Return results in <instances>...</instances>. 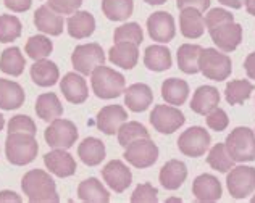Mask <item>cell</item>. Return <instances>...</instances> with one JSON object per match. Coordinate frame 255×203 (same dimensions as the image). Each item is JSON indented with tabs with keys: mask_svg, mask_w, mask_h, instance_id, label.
Wrapping results in <instances>:
<instances>
[{
	"mask_svg": "<svg viewBox=\"0 0 255 203\" xmlns=\"http://www.w3.org/2000/svg\"><path fill=\"white\" fill-rule=\"evenodd\" d=\"M252 92H254V84L249 83L247 79L231 81V83L226 84L225 99L230 105H241L246 100H249Z\"/></svg>",
	"mask_w": 255,
	"mask_h": 203,
	"instance_id": "e575fe53",
	"label": "cell"
},
{
	"mask_svg": "<svg viewBox=\"0 0 255 203\" xmlns=\"http://www.w3.org/2000/svg\"><path fill=\"white\" fill-rule=\"evenodd\" d=\"M113 40H115V44L117 42H131V44L140 45L144 40L142 28H140L137 23H126L115 29Z\"/></svg>",
	"mask_w": 255,
	"mask_h": 203,
	"instance_id": "60d3db41",
	"label": "cell"
},
{
	"mask_svg": "<svg viewBox=\"0 0 255 203\" xmlns=\"http://www.w3.org/2000/svg\"><path fill=\"white\" fill-rule=\"evenodd\" d=\"M71 63L78 73L89 76L97 66H102L105 63L104 49L96 42L78 45L71 55Z\"/></svg>",
	"mask_w": 255,
	"mask_h": 203,
	"instance_id": "ba28073f",
	"label": "cell"
},
{
	"mask_svg": "<svg viewBox=\"0 0 255 203\" xmlns=\"http://www.w3.org/2000/svg\"><path fill=\"white\" fill-rule=\"evenodd\" d=\"M202 53V47L197 44H183L178 49V66L186 74L199 73V58Z\"/></svg>",
	"mask_w": 255,
	"mask_h": 203,
	"instance_id": "d6a6232c",
	"label": "cell"
},
{
	"mask_svg": "<svg viewBox=\"0 0 255 203\" xmlns=\"http://www.w3.org/2000/svg\"><path fill=\"white\" fill-rule=\"evenodd\" d=\"M78 197L79 200L87 203H109L110 194L102 186V182L96 178H89L83 181L78 187Z\"/></svg>",
	"mask_w": 255,
	"mask_h": 203,
	"instance_id": "4dcf8cb0",
	"label": "cell"
},
{
	"mask_svg": "<svg viewBox=\"0 0 255 203\" xmlns=\"http://www.w3.org/2000/svg\"><path fill=\"white\" fill-rule=\"evenodd\" d=\"M225 21H234V16L231 15V11H228L225 8H212L205 16V26L207 29L213 28L220 23H225Z\"/></svg>",
	"mask_w": 255,
	"mask_h": 203,
	"instance_id": "bcb514c9",
	"label": "cell"
},
{
	"mask_svg": "<svg viewBox=\"0 0 255 203\" xmlns=\"http://www.w3.org/2000/svg\"><path fill=\"white\" fill-rule=\"evenodd\" d=\"M6 8H10L15 13H23L31 8V0H3Z\"/></svg>",
	"mask_w": 255,
	"mask_h": 203,
	"instance_id": "c3c4849f",
	"label": "cell"
},
{
	"mask_svg": "<svg viewBox=\"0 0 255 203\" xmlns=\"http://www.w3.org/2000/svg\"><path fill=\"white\" fill-rule=\"evenodd\" d=\"M221 5L225 6H231V8H243V5L246 3V0H218Z\"/></svg>",
	"mask_w": 255,
	"mask_h": 203,
	"instance_id": "816d5d0a",
	"label": "cell"
},
{
	"mask_svg": "<svg viewBox=\"0 0 255 203\" xmlns=\"http://www.w3.org/2000/svg\"><path fill=\"white\" fill-rule=\"evenodd\" d=\"M36 123L26 114H16L8 121V134L11 132H21V134H31L36 135Z\"/></svg>",
	"mask_w": 255,
	"mask_h": 203,
	"instance_id": "b9f144b4",
	"label": "cell"
},
{
	"mask_svg": "<svg viewBox=\"0 0 255 203\" xmlns=\"http://www.w3.org/2000/svg\"><path fill=\"white\" fill-rule=\"evenodd\" d=\"M29 73H31V79L34 81V84H37L39 87L55 86L60 79L58 66L47 58L36 60V63L31 66Z\"/></svg>",
	"mask_w": 255,
	"mask_h": 203,
	"instance_id": "d4e9b609",
	"label": "cell"
},
{
	"mask_svg": "<svg viewBox=\"0 0 255 203\" xmlns=\"http://www.w3.org/2000/svg\"><path fill=\"white\" fill-rule=\"evenodd\" d=\"M244 68H246L247 76L255 81V52H254V53H249V55H247L246 62H244Z\"/></svg>",
	"mask_w": 255,
	"mask_h": 203,
	"instance_id": "f907efd6",
	"label": "cell"
},
{
	"mask_svg": "<svg viewBox=\"0 0 255 203\" xmlns=\"http://www.w3.org/2000/svg\"><path fill=\"white\" fill-rule=\"evenodd\" d=\"M187 178V166L179 160H170L162 166L158 174L160 184L166 191H176L184 184Z\"/></svg>",
	"mask_w": 255,
	"mask_h": 203,
	"instance_id": "d6986e66",
	"label": "cell"
},
{
	"mask_svg": "<svg viewBox=\"0 0 255 203\" xmlns=\"http://www.w3.org/2000/svg\"><path fill=\"white\" fill-rule=\"evenodd\" d=\"M162 97L166 103L181 106L186 103L187 97H189V86L183 79L170 78L162 84Z\"/></svg>",
	"mask_w": 255,
	"mask_h": 203,
	"instance_id": "1f68e13d",
	"label": "cell"
},
{
	"mask_svg": "<svg viewBox=\"0 0 255 203\" xmlns=\"http://www.w3.org/2000/svg\"><path fill=\"white\" fill-rule=\"evenodd\" d=\"M218 105H220V92L213 86H200L194 92L191 100V110L197 114H202V116H207L215 108H218Z\"/></svg>",
	"mask_w": 255,
	"mask_h": 203,
	"instance_id": "ffe728a7",
	"label": "cell"
},
{
	"mask_svg": "<svg viewBox=\"0 0 255 203\" xmlns=\"http://www.w3.org/2000/svg\"><path fill=\"white\" fill-rule=\"evenodd\" d=\"M44 163L47 169L58 178H68L76 173V161L65 148H55V150L45 153Z\"/></svg>",
	"mask_w": 255,
	"mask_h": 203,
	"instance_id": "2e32d148",
	"label": "cell"
},
{
	"mask_svg": "<svg viewBox=\"0 0 255 203\" xmlns=\"http://www.w3.org/2000/svg\"><path fill=\"white\" fill-rule=\"evenodd\" d=\"M118 142L122 147H128L131 142L137 139H149L150 134L147 131V127L144 124L137 123V121H128V123L122 124V127L118 129Z\"/></svg>",
	"mask_w": 255,
	"mask_h": 203,
	"instance_id": "8d00e7d4",
	"label": "cell"
},
{
	"mask_svg": "<svg viewBox=\"0 0 255 203\" xmlns=\"http://www.w3.org/2000/svg\"><path fill=\"white\" fill-rule=\"evenodd\" d=\"M147 31L152 40L160 44L171 42L176 36V26L174 18L168 11H155L147 19Z\"/></svg>",
	"mask_w": 255,
	"mask_h": 203,
	"instance_id": "4fadbf2b",
	"label": "cell"
},
{
	"mask_svg": "<svg viewBox=\"0 0 255 203\" xmlns=\"http://www.w3.org/2000/svg\"><path fill=\"white\" fill-rule=\"evenodd\" d=\"M21 189L31 203H58L55 181L44 169H31L21 179Z\"/></svg>",
	"mask_w": 255,
	"mask_h": 203,
	"instance_id": "6da1fadb",
	"label": "cell"
},
{
	"mask_svg": "<svg viewBox=\"0 0 255 203\" xmlns=\"http://www.w3.org/2000/svg\"><path fill=\"white\" fill-rule=\"evenodd\" d=\"M139 45L131 42H117L109 52V60L123 70H132L139 62Z\"/></svg>",
	"mask_w": 255,
	"mask_h": 203,
	"instance_id": "cb8c5ba5",
	"label": "cell"
},
{
	"mask_svg": "<svg viewBox=\"0 0 255 203\" xmlns=\"http://www.w3.org/2000/svg\"><path fill=\"white\" fill-rule=\"evenodd\" d=\"M171 52L163 45H150L144 52V65L150 71H166L171 68Z\"/></svg>",
	"mask_w": 255,
	"mask_h": 203,
	"instance_id": "f546056e",
	"label": "cell"
},
{
	"mask_svg": "<svg viewBox=\"0 0 255 203\" xmlns=\"http://www.w3.org/2000/svg\"><path fill=\"white\" fill-rule=\"evenodd\" d=\"M212 144V137L209 131H205L200 126H192L186 129L178 139V148L179 152L189 158H199L205 155Z\"/></svg>",
	"mask_w": 255,
	"mask_h": 203,
	"instance_id": "8992f818",
	"label": "cell"
},
{
	"mask_svg": "<svg viewBox=\"0 0 255 203\" xmlns=\"http://www.w3.org/2000/svg\"><path fill=\"white\" fill-rule=\"evenodd\" d=\"M132 203H155L158 202V191L149 182L139 184L131 195Z\"/></svg>",
	"mask_w": 255,
	"mask_h": 203,
	"instance_id": "7bdbcfd3",
	"label": "cell"
},
{
	"mask_svg": "<svg viewBox=\"0 0 255 203\" xmlns=\"http://www.w3.org/2000/svg\"><path fill=\"white\" fill-rule=\"evenodd\" d=\"M179 10L183 8H196L199 11H205L210 8V0H176Z\"/></svg>",
	"mask_w": 255,
	"mask_h": 203,
	"instance_id": "7dc6e473",
	"label": "cell"
},
{
	"mask_svg": "<svg viewBox=\"0 0 255 203\" xmlns=\"http://www.w3.org/2000/svg\"><path fill=\"white\" fill-rule=\"evenodd\" d=\"M246 10L249 11V15L255 16V0H246Z\"/></svg>",
	"mask_w": 255,
	"mask_h": 203,
	"instance_id": "f5cc1de1",
	"label": "cell"
},
{
	"mask_svg": "<svg viewBox=\"0 0 255 203\" xmlns=\"http://www.w3.org/2000/svg\"><path fill=\"white\" fill-rule=\"evenodd\" d=\"M207 163L220 173H228L231 168H234V163H236V161L230 157L225 144H215L212 147L209 157H207Z\"/></svg>",
	"mask_w": 255,
	"mask_h": 203,
	"instance_id": "74e56055",
	"label": "cell"
},
{
	"mask_svg": "<svg viewBox=\"0 0 255 203\" xmlns=\"http://www.w3.org/2000/svg\"><path fill=\"white\" fill-rule=\"evenodd\" d=\"M192 194L197 202L213 203L221 199L223 189L221 182L213 174H200L192 182Z\"/></svg>",
	"mask_w": 255,
	"mask_h": 203,
	"instance_id": "9a60e30c",
	"label": "cell"
},
{
	"mask_svg": "<svg viewBox=\"0 0 255 203\" xmlns=\"http://www.w3.org/2000/svg\"><path fill=\"white\" fill-rule=\"evenodd\" d=\"M60 91L63 92L65 99L70 102V103H84L89 96V91H87V84L86 79L78 73H68L65 74L62 83H60Z\"/></svg>",
	"mask_w": 255,
	"mask_h": 203,
	"instance_id": "ac0fdd59",
	"label": "cell"
},
{
	"mask_svg": "<svg viewBox=\"0 0 255 203\" xmlns=\"http://www.w3.org/2000/svg\"><path fill=\"white\" fill-rule=\"evenodd\" d=\"M21 36V21L13 15H0V42H13Z\"/></svg>",
	"mask_w": 255,
	"mask_h": 203,
	"instance_id": "ab89813d",
	"label": "cell"
},
{
	"mask_svg": "<svg viewBox=\"0 0 255 203\" xmlns=\"http://www.w3.org/2000/svg\"><path fill=\"white\" fill-rule=\"evenodd\" d=\"M125 160L134 168L145 169L155 165L158 160V147L149 139H137L125 147Z\"/></svg>",
	"mask_w": 255,
	"mask_h": 203,
	"instance_id": "30bf717a",
	"label": "cell"
},
{
	"mask_svg": "<svg viewBox=\"0 0 255 203\" xmlns=\"http://www.w3.org/2000/svg\"><path fill=\"white\" fill-rule=\"evenodd\" d=\"M26 66V60L18 47L5 49L0 55V70L10 76H21Z\"/></svg>",
	"mask_w": 255,
	"mask_h": 203,
	"instance_id": "836d02e7",
	"label": "cell"
},
{
	"mask_svg": "<svg viewBox=\"0 0 255 203\" xmlns=\"http://www.w3.org/2000/svg\"><path fill=\"white\" fill-rule=\"evenodd\" d=\"M34 24H36V28L44 34L60 36V34L63 32L65 19L62 15H58L57 11H53L49 5H42V6H39L34 13Z\"/></svg>",
	"mask_w": 255,
	"mask_h": 203,
	"instance_id": "44dd1931",
	"label": "cell"
},
{
	"mask_svg": "<svg viewBox=\"0 0 255 203\" xmlns=\"http://www.w3.org/2000/svg\"><path fill=\"white\" fill-rule=\"evenodd\" d=\"M3 126H5V118L2 116V114H0V131L3 129Z\"/></svg>",
	"mask_w": 255,
	"mask_h": 203,
	"instance_id": "11a10c76",
	"label": "cell"
},
{
	"mask_svg": "<svg viewBox=\"0 0 255 203\" xmlns=\"http://www.w3.org/2000/svg\"><path fill=\"white\" fill-rule=\"evenodd\" d=\"M0 203H21V197L11 191L0 192Z\"/></svg>",
	"mask_w": 255,
	"mask_h": 203,
	"instance_id": "681fc988",
	"label": "cell"
},
{
	"mask_svg": "<svg viewBox=\"0 0 255 203\" xmlns=\"http://www.w3.org/2000/svg\"><path fill=\"white\" fill-rule=\"evenodd\" d=\"M179 29L186 39H199L205 32V18L196 8H183L179 15Z\"/></svg>",
	"mask_w": 255,
	"mask_h": 203,
	"instance_id": "603a6c76",
	"label": "cell"
},
{
	"mask_svg": "<svg viewBox=\"0 0 255 203\" xmlns=\"http://www.w3.org/2000/svg\"><path fill=\"white\" fill-rule=\"evenodd\" d=\"M39 152V145L34 135L11 132L6 135L5 140V153L6 160L15 166H24L34 161Z\"/></svg>",
	"mask_w": 255,
	"mask_h": 203,
	"instance_id": "7a4b0ae2",
	"label": "cell"
},
{
	"mask_svg": "<svg viewBox=\"0 0 255 203\" xmlns=\"http://www.w3.org/2000/svg\"><path fill=\"white\" fill-rule=\"evenodd\" d=\"M47 145L52 148H65L68 150L78 140V127L75 123L68 119L57 118L53 119L50 126L44 132Z\"/></svg>",
	"mask_w": 255,
	"mask_h": 203,
	"instance_id": "52a82bcc",
	"label": "cell"
},
{
	"mask_svg": "<svg viewBox=\"0 0 255 203\" xmlns=\"http://www.w3.org/2000/svg\"><path fill=\"white\" fill-rule=\"evenodd\" d=\"M128 113L122 105H107L97 114V127L107 135H115L126 123Z\"/></svg>",
	"mask_w": 255,
	"mask_h": 203,
	"instance_id": "e0dca14e",
	"label": "cell"
},
{
	"mask_svg": "<svg viewBox=\"0 0 255 203\" xmlns=\"http://www.w3.org/2000/svg\"><path fill=\"white\" fill-rule=\"evenodd\" d=\"M226 186L231 197L243 200L255 191V168L252 166H234L228 171Z\"/></svg>",
	"mask_w": 255,
	"mask_h": 203,
	"instance_id": "9c48e42d",
	"label": "cell"
},
{
	"mask_svg": "<svg viewBox=\"0 0 255 203\" xmlns=\"http://www.w3.org/2000/svg\"><path fill=\"white\" fill-rule=\"evenodd\" d=\"M92 91L99 99L110 100L120 97L126 89V81L122 73H118L112 68L97 66L91 74Z\"/></svg>",
	"mask_w": 255,
	"mask_h": 203,
	"instance_id": "3957f363",
	"label": "cell"
},
{
	"mask_svg": "<svg viewBox=\"0 0 255 203\" xmlns=\"http://www.w3.org/2000/svg\"><path fill=\"white\" fill-rule=\"evenodd\" d=\"M210 37L220 50L230 53L243 42V26L234 21H225L209 29Z\"/></svg>",
	"mask_w": 255,
	"mask_h": 203,
	"instance_id": "7c38bea8",
	"label": "cell"
},
{
	"mask_svg": "<svg viewBox=\"0 0 255 203\" xmlns=\"http://www.w3.org/2000/svg\"><path fill=\"white\" fill-rule=\"evenodd\" d=\"M199 71L207 79L221 83L230 78L233 71V62L226 53H221L217 49H202L199 58Z\"/></svg>",
	"mask_w": 255,
	"mask_h": 203,
	"instance_id": "5b68a950",
	"label": "cell"
},
{
	"mask_svg": "<svg viewBox=\"0 0 255 203\" xmlns=\"http://www.w3.org/2000/svg\"><path fill=\"white\" fill-rule=\"evenodd\" d=\"M78 155L84 165L97 166L105 158V145L97 137H87L78 147Z\"/></svg>",
	"mask_w": 255,
	"mask_h": 203,
	"instance_id": "83f0119b",
	"label": "cell"
},
{
	"mask_svg": "<svg viewBox=\"0 0 255 203\" xmlns=\"http://www.w3.org/2000/svg\"><path fill=\"white\" fill-rule=\"evenodd\" d=\"M226 150L238 163L255 161V134L249 127H236L226 137Z\"/></svg>",
	"mask_w": 255,
	"mask_h": 203,
	"instance_id": "277c9868",
	"label": "cell"
},
{
	"mask_svg": "<svg viewBox=\"0 0 255 203\" xmlns=\"http://www.w3.org/2000/svg\"><path fill=\"white\" fill-rule=\"evenodd\" d=\"M102 178L107 182V186L117 194L125 192L132 182L131 169L122 160H112L110 163H107L102 169Z\"/></svg>",
	"mask_w": 255,
	"mask_h": 203,
	"instance_id": "5bb4252c",
	"label": "cell"
},
{
	"mask_svg": "<svg viewBox=\"0 0 255 203\" xmlns=\"http://www.w3.org/2000/svg\"><path fill=\"white\" fill-rule=\"evenodd\" d=\"M68 34L75 39H86L96 31V18L89 11H76L66 21Z\"/></svg>",
	"mask_w": 255,
	"mask_h": 203,
	"instance_id": "484cf974",
	"label": "cell"
},
{
	"mask_svg": "<svg viewBox=\"0 0 255 203\" xmlns=\"http://www.w3.org/2000/svg\"><path fill=\"white\" fill-rule=\"evenodd\" d=\"M134 10L132 0H102L104 15L112 21H125Z\"/></svg>",
	"mask_w": 255,
	"mask_h": 203,
	"instance_id": "d590c367",
	"label": "cell"
},
{
	"mask_svg": "<svg viewBox=\"0 0 255 203\" xmlns=\"http://www.w3.org/2000/svg\"><path fill=\"white\" fill-rule=\"evenodd\" d=\"M150 124L160 134H173L186 123L184 113L174 105H155L150 113Z\"/></svg>",
	"mask_w": 255,
	"mask_h": 203,
	"instance_id": "8fae6325",
	"label": "cell"
},
{
	"mask_svg": "<svg viewBox=\"0 0 255 203\" xmlns=\"http://www.w3.org/2000/svg\"><path fill=\"white\" fill-rule=\"evenodd\" d=\"M145 3H149V5H163L166 0H144Z\"/></svg>",
	"mask_w": 255,
	"mask_h": 203,
	"instance_id": "db71d44e",
	"label": "cell"
},
{
	"mask_svg": "<svg viewBox=\"0 0 255 203\" xmlns=\"http://www.w3.org/2000/svg\"><path fill=\"white\" fill-rule=\"evenodd\" d=\"M252 203H255V195H254V197H252Z\"/></svg>",
	"mask_w": 255,
	"mask_h": 203,
	"instance_id": "9f6ffc18",
	"label": "cell"
},
{
	"mask_svg": "<svg viewBox=\"0 0 255 203\" xmlns=\"http://www.w3.org/2000/svg\"><path fill=\"white\" fill-rule=\"evenodd\" d=\"M24 103V91L15 81L0 78V108L16 110Z\"/></svg>",
	"mask_w": 255,
	"mask_h": 203,
	"instance_id": "4316f807",
	"label": "cell"
},
{
	"mask_svg": "<svg viewBox=\"0 0 255 203\" xmlns=\"http://www.w3.org/2000/svg\"><path fill=\"white\" fill-rule=\"evenodd\" d=\"M36 113L42 121L52 123L53 119L60 118L63 114V105L60 99L53 92H47L39 96L36 100Z\"/></svg>",
	"mask_w": 255,
	"mask_h": 203,
	"instance_id": "f1b7e54d",
	"label": "cell"
},
{
	"mask_svg": "<svg viewBox=\"0 0 255 203\" xmlns=\"http://www.w3.org/2000/svg\"><path fill=\"white\" fill-rule=\"evenodd\" d=\"M152 102H153V92L147 84L137 83L125 89V103L134 113L145 111L152 105Z\"/></svg>",
	"mask_w": 255,
	"mask_h": 203,
	"instance_id": "7402d4cb",
	"label": "cell"
},
{
	"mask_svg": "<svg viewBox=\"0 0 255 203\" xmlns=\"http://www.w3.org/2000/svg\"><path fill=\"white\" fill-rule=\"evenodd\" d=\"M28 57L32 60H42L47 58L53 50V44L50 39H47L45 36H32L28 39L24 47Z\"/></svg>",
	"mask_w": 255,
	"mask_h": 203,
	"instance_id": "f35d334b",
	"label": "cell"
},
{
	"mask_svg": "<svg viewBox=\"0 0 255 203\" xmlns=\"http://www.w3.org/2000/svg\"><path fill=\"white\" fill-rule=\"evenodd\" d=\"M47 5L58 15H73L83 5V0H49Z\"/></svg>",
	"mask_w": 255,
	"mask_h": 203,
	"instance_id": "f6af8a7d",
	"label": "cell"
},
{
	"mask_svg": "<svg viewBox=\"0 0 255 203\" xmlns=\"http://www.w3.org/2000/svg\"><path fill=\"white\" fill-rule=\"evenodd\" d=\"M228 124H230V118H228V114L225 110H221V108H215L213 111H210L207 114V126L210 127L212 131L215 132H221L225 131Z\"/></svg>",
	"mask_w": 255,
	"mask_h": 203,
	"instance_id": "ee69618b",
	"label": "cell"
}]
</instances>
